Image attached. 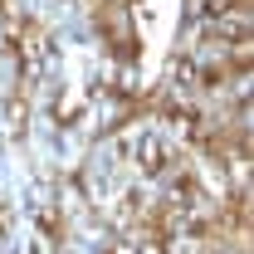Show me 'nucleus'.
Returning a JSON list of instances; mask_svg holds the SVG:
<instances>
[{"mask_svg": "<svg viewBox=\"0 0 254 254\" xmlns=\"http://www.w3.org/2000/svg\"><path fill=\"white\" fill-rule=\"evenodd\" d=\"M132 161H137V171H147V176H157L171 166V147L161 142V137H142L137 147H132Z\"/></svg>", "mask_w": 254, "mask_h": 254, "instance_id": "nucleus-1", "label": "nucleus"}, {"mask_svg": "<svg viewBox=\"0 0 254 254\" xmlns=\"http://www.w3.org/2000/svg\"><path fill=\"white\" fill-rule=\"evenodd\" d=\"M83 108H88L83 93H64V98H59V123H78V118H83Z\"/></svg>", "mask_w": 254, "mask_h": 254, "instance_id": "nucleus-2", "label": "nucleus"}, {"mask_svg": "<svg viewBox=\"0 0 254 254\" xmlns=\"http://www.w3.org/2000/svg\"><path fill=\"white\" fill-rule=\"evenodd\" d=\"M108 254H137V250H132V245H113Z\"/></svg>", "mask_w": 254, "mask_h": 254, "instance_id": "nucleus-3", "label": "nucleus"}, {"mask_svg": "<svg viewBox=\"0 0 254 254\" xmlns=\"http://www.w3.org/2000/svg\"><path fill=\"white\" fill-rule=\"evenodd\" d=\"M5 235H10V220H5V210H0V240H5Z\"/></svg>", "mask_w": 254, "mask_h": 254, "instance_id": "nucleus-4", "label": "nucleus"}]
</instances>
